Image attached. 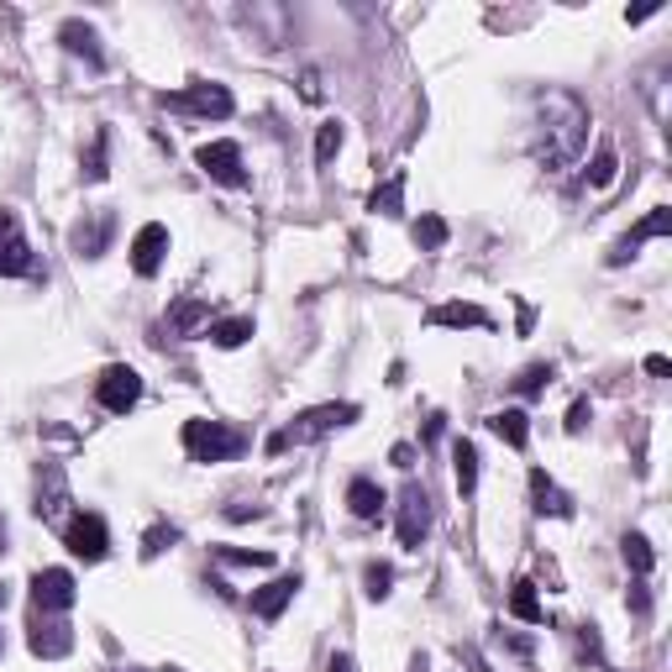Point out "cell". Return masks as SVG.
Segmentation results:
<instances>
[{
    "label": "cell",
    "instance_id": "obj_2",
    "mask_svg": "<svg viewBox=\"0 0 672 672\" xmlns=\"http://www.w3.org/2000/svg\"><path fill=\"white\" fill-rule=\"evenodd\" d=\"M357 415H363V410L352 405V400H331V405L300 410L284 431H273V437H268V452H290V447H305V441H321V437H331V431L352 426Z\"/></svg>",
    "mask_w": 672,
    "mask_h": 672
},
{
    "label": "cell",
    "instance_id": "obj_12",
    "mask_svg": "<svg viewBox=\"0 0 672 672\" xmlns=\"http://www.w3.org/2000/svg\"><path fill=\"white\" fill-rule=\"evenodd\" d=\"M111 236H117V216H111V210H95V216H85V221H74L69 247H74V258H106Z\"/></svg>",
    "mask_w": 672,
    "mask_h": 672
},
{
    "label": "cell",
    "instance_id": "obj_37",
    "mask_svg": "<svg viewBox=\"0 0 672 672\" xmlns=\"http://www.w3.org/2000/svg\"><path fill=\"white\" fill-rule=\"evenodd\" d=\"M625 604H631L636 614L651 610V599H646V578H636V584H631V599H625Z\"/></svg>",
    "mask_w": 672,
    "mask_h": 672
},
{
    "label": "cell",
    "instance_id": "obj_25",
    "mask_svg": "<svg viewBox=\"0 0 672 672\" xmlns=\"http://www.w3.org/2000/svg\"><path fill=\"white\" fill-rule=\"evenodd\" d=\"M452 478H457V494L478 489V447L473 441H452Z\"/></svg>",
    "mask_w": 672,
    "mask_h": 672
},
{
    "label": "cell",
    "instance_id": "obj_7",
    "mask_svg": "<svg viewBox=\"0 0 672 672\" xmlns=\"http://www.w3.org/2000/svg\"><path fill=\"white\" fill-rule=\"evenodd\" d=\"M27 646H32V657H42V662H59V657H69V651H74V631H69V620H63V614L32 610Z\"/></svg>",
    "mask_w": 672,
    "mask_h": 672
},
{
    "label": "cell",
    "instance_id": "obj_41",
    "mask_svg": "<svg viewBox=\"0 0 672 672\" xmlns=\"http://www.w3.org/2000/svg\"><path fill=\"white\" fill-rule=\"evenodd\" d=\"M5 236H16V216H11V210H0V242H5Z\"/></svg>",
    "mask_w": 672,
    "mask_h": 672
},
{
    "label": "cell",
    "instance_id": "obj_43",
    "mask_svg": "<svg viewBox=\"0 0 672 672\" xmlns=\"http://www.w3.org/2000/svg\"><path fill=\"white\" fill-rule=\"evenodd\" d=\"M0 610H5V588H0Z\"/></svg>",
    "mask_w": 672,
    "mask_h": 672
},
{
    "label": "cell",
    "instance_id": "obj_22",
    "mask_svg": "<svg viewBox=\"0 0 672 672\" xmlns=\"http://www.w3.org/2000/svg\"><path fill=\"white\" fill-rule=\"evenodd\" d=\"M368 210H374V216H389V221H400V216H405V174L383 179L379 190L368 195Z\"/></svg>",
    "mask_w": 672,
    "mask_h": 672
},
{
    "label": "cell",
    "instance_id": "obj_17",
    "mask_svg": "<svg viewBox=\"0 0 672 672\" xmlns=\"http://www.w3.org/2000/svg\"><path fill=\"white\" fill-rule=\"evenodd\" d=\"M59 42H63V53H74V59H85L89 69H106V53H100V37H95V27H89V22H63V27H59Z\"/></svg>",
    "mask_w": 672,
    "mask_h": 672
},
{
    "label": "cell",
    "instance_id": "obj_28",
    "mask_svg": "<svg viewBox=\"0 0 672 672\" xmlns=\"http://www.w3.org/2000/svg\"><path fill=\"white\" fill-rule=\"evenodd\" d=\"M614 174H620V158H614V147H610V143H599L594 163H588V190H610Z\"/></svg>",
    "mask_w": 672,
    "mask_h": 672
},
{
    "label": "cell",
    "instance_id": "obj_6",
    "mask_svg": "<svg viewBox=\"0 0 672 672\" xmlns=\"http://www.w3.org/2000/svg\"><path fill=\"white\" fill-rule=\"evenodd\" d=\"M95 400H100V410H111V415L137 410V400H143V374L126 368V363H111V368L95 379Z\"/></svg>",
    "mask_w": 672,
    "mask_h": 672
},
{
    "label": "cell",
    "instance_id": "obj_27",
    "mask_svg": "<svg viewBox=\"0 0 672 672\" xmlns=\"http://www.w3.org/2000/svg\"><path fill=\"white\" fill-rule=\"evenodd\" d=\"M620 552H625V567H631L636 578H646V573L657 567V557H651V541H646L642 530H631V536L620 541Z\"/></svg>",
    "mask_w": 672,
    "mask_h": 672
},
{
    "label": "cell",
    "instance_id": "obj_39",
    "mask_svg": "<svg viewBox=\"0 0 672 672\" xmlns=\"http://www.w3.org/2000/svg\"><path fill=\"white\" fill-rule=\"evenodd\" d=\"M326 672H357V662H352L347 651H337V657H331V662H326Z\"/></svg>",
    "mask_w": 672,
    "mask_h": 672
},
{
    "label": "cell",
    "instance_id": "obj_35",
    "mask_svg": "<svg viewBox=\"0 0 672 672\" xmlns=\"http://www.w3.org/2000/svg\"><path fill=\"white\" fill-rule=\"evenodd\" d=\"M221 562H232V567H268L273 557H268V552H236V547H221Z\"/></svg>",
    "mask_w": 672,
    "mask_h": 672
},
{
    "label": "cell",
    "instance_id": "obj_44",
    "mask_svg": "<svg viewBox=\"0 0 672 672\" xmlns=\"http://www.w3.org/2000/svg\"><path fill=\"white\" fill-rule=\"evenodd\" d=\"M415 672H426V662H415Z\"/></svg>",
    "mask_w": 672,
    "mask_h": 672
},
{
    "label": "cell",
    "instance_id": "obj_10",
    "mask_svg": "<svg viewBox=\"0 0 672 672\" xmlns=\"http://www.w3.org/2000/svg\"><path fill=\"white\" fill-rule=\"evenodd\" d=\"M74 599H80V588H74V573H69V567H42V573H32V610L63 614Z\"/></svg>",
    "mask_w": 672,
    "mask_h": 672
},
{
    "label": "cell",
    "instance_id": "obj_34",
    "mask_svg": "<svg viewBox=\"0 0 672 672\" xmlns=\"http://www.w3.org/2000/svg\"><path fill=\"white\" fill-rule=\"evenodd\" d=\"M174 541H179V526H152V530H147V536H143V557L169 552Z\"/></svg>",
    "mask_w": 672,
    "mask_h": 672
},
{
    "label": "cell",
    "instance_id": "obj_23",
    "mask_svg": "<svg viewBox=\"0 0 672 672\" xmlns=\"http://www.w3.org/2000/svg\"><path fill=\"white\" fill-rule=\"evenodd\" d=\"M253 331H258V326H253V316H232V321H210V326H205V342H210V347H221V352H232V347H242Z\"/></svg>",
    "mask_w": 672,
    "mask_h": 672
},
{
    "label": "cell",
    "instance_id": "obj_40",
    "mask_svg": "<svg viewBox=\"0 0 672 672\" xmlns=\"http://www.w3.org/2000/svg\"><path fill=\"white\" fill-rule=\"evenodd\" d=\"M646 374H657V379H668V374H672V363H668V357H646Z\"/></svg>",
    "mask_w": 672,
    "mask_h": 672
},
{
    "label": "cell",
    "instance_id": "obj_8",
    "mask_svg": "<svg viewBox=\"0 0 672 672\" xmlns=\"http://www.w3.org/2000/svg\"><path fill=\"white\" fill-rule=\"evenodd\" d=\"M195 163H200L205 179H216V184H227V190H242L247 184V163H242V147L236 143H205L200 152H195Z\"/></svg>",
    "mask_w": 672,
    "mask_h": 672
},
{
    "label": "cell",
    "instance_id": "obj_11",
    "mask_svg": "<svg viewBox=\"0 0 672 672\" xmlns=\"http://www.w3.org/2000/svg\"><path fill=\"white\" fill-rule=\"evenodd\" d=\"M431 536V494L420 489V484H405L400 489V547H420Z\"/></svg>",
    "mask_w": 672,
    "mask_h": 672
},
{
    "label": "cell",
    "instance_id": "obj_5",
    "mask_svg": "<svg viewBox=\"0 0 672 672\" xmlns=\"http://www.w3.org/2000/svg\"><path fill=\"white\" fill-rule=\"evenodd\" d=\"M63 547H69L74 557H85V562H106V552H111V530H106V521H100L95 510H80V515L63 521Z\"/></svg>",
    "mask_w": 672,
    "mask_h": 672
},
{
    "label": "cell",
    "instance_id": "obj_30",
    "mask_svg": "<svg viewBox=\"0 0 672 672\" xmlns=\"http://www.w3.org/2000/svg\"><path fill=\"white\" fill-rule=\"evenodd\" d=\"M410 236H415V247L437 253V247H447V221H441V216H420V221L410 227Z\"/></svg>",
    "mask_w": 672,
    "mask_h": 672
},
{
    "label": "cell",
    "instance_id": "obj_38",
    "mask_svg": "<svg viewBox=\"0 0 672 672\" xmlns=\"http://www.w3.org/2000/svg\"><path fill=\"white\" fill-rule=\"evenodd\" d=\"M300 85H305V100H321V74H316V69H310Z\"/></svg>",
    "mask_w": 672,
    "mask_h": 672
},
{
    "label": "cell",
    "instance_id": "obj_42",
    "mask_svg": "<svg viewBox=\"0 0 672 672\" xmlns=\"http://www.w3.org/2000/svg\"><path fill=\"white\" fill-rule=\"evenodd\" d=\"M0 552H5V521H0Z\"/></svg>",
    "mask_w": 672,
    "mask_h": 672
},
{
    "label": "cell",
    "instance_id": "obj_32",
    "mask_svg": "<svg viewBox=\"0 0 672 672\" xmlns=\"http://www.w3.org/2000/svg\"><path fill=\"white\" fill-rule=\"evenodd\" d=\"M342 152V121H321V132H316V163H331Z\"/></svg>",
    "mask_w": 672,
    "mask_h": 672
},
{
    "label": "cell",
    "instance_id": "obj_19",
    "mask_svg": "<svg viewBox=\"0 0 672 672\" xmlns=\"http://www.w3.org/2000/svg\"><path fill=\"white\" fill-rule=\"evenodd\" d=\"M489 431H494L504 447L526 452V441H530V415H526V410H494V415H489Z\"/></svg>",
    "mask_w": 672,
    "mask_h": 672
},
{
    "label": "cell",
    "instance_id": "obj_3",
    "mask_svg": "<svg viewBox=\"0 0 672 672\" xmlns=\"http://www.w3.org/2000/svg\"><path fill=\"white\" fill-rule=\"evenodd\" d=\"M184 452H190V463H232L247 452V431H236L227 420H184Z\"/></svg>",
    "mask_w": 672,
    "mask_h": 672
},
{
    "label": "cell",
    "instance_id": "obj_20",
    "mask_svg": "<svg viewBox=\"0 0 672 672\" xmlns=\"http://www.w3.org/2000/svg\"><path fill=\"white\" fill-rule=\"evenodd\" d=\"M347 504H352V515H357V521H379L383 504H389V494H383L374 478H352V484H347Z\"/></svg>",
    "mask_w": 672,
    "mask_h": 672
},
{
    "label": "cell",
    "instance_id": "obj_18",
    "mask_svg": "<svg viewBox=\"0 0 672 672\" xmlns=\"http://www.w3.org/2000/svg\"><path fill=\"white\" fill-rule=\"evenodd\" d=\"M426 321L452 326V331H478V326H489V310H484V305H468V300H452V305H437Z\"/></svg>",
    "mask_w": 672,
    "mask_h": 672
},
{
    "label": "cell",
    "instance_id": "obj_26",
    "mask_svg": "<svg viewBox=\"0 0 672 672\" xmlns=\"http://www.w3.org/2000/svg\"><path fill=\"white\" fill-rule=\"evenodd\" d=\"M22 273H32V247H27V236L16 232L0 242V279H22Z\"/></svg>",
    "mask_w": 672,
    "mask_h": 672
},
{
    "label": "cell",
    "instance_id": "obj_33",
    "mask_svg": "<svg viewBox=\"0 0 672 672\" xmlns=\"http://www.w3.org/2000/svg\"><path fill=\"white\" fill-rule=\"evenodd\" d=\"M552 379H557V374H552V363H530L526 374L515 379V389H521V394H541V389H547Z\"/></svg>",
    "mask_w": 672,
    "mask_h": 672
},
{
    "label": "cell",
    "instance_id": "obj_1",
    "mask_svg": "<svg viewBox=\"0 0 672 672\" xmlns=\"http://www.w3.org/2000/svg\"><path fill=\"white\" fill-rule=\"evenodd\" d=\"M588 143V106L567 89H547L536 100V158L541 169L562 174L567 163H578V152Z\"/></svg>",
    "mask_w": 672,
    "mask_h": 672
},
{
    "label": "cell",
    "instance_id": "obj_13",
    "mask_svg": "<svg viewBox=\"0 0 672 672\" xmlns=\"http://www.w3.org/2000/svg\"><path fill=\"white\" fill-rule=\"evenodd\" d=\"M37 521H48V526H59L63 515H69V478H63L59 463H42L37 473Z\"/></svg>",
    "mask_w": 672,
    "mask_h": 672
},
{
    "label": "cell",
    "instance_id": "obj_29",
    "mask_svg": "<svg viewBox=\"0 0 672 672\" xmlns=\"http://www.w3.org/2000/svg\"><path fill=\"white\" fill-rule=\"evenodd\" d=\"M363 594H368L374 604H383V599L394 594V567H389V562H368V567H363Z\"/></svg>",
    "mask_w": 672,
    "mask_h": 672
},
{
    "label": "cell",
    "instance_id": "obj_15",
    "mask_svg": "<svg viewBox=\"0 0 672 672\" xmlns=\"http://www.w3.org/2000/svg\"><path fill=\"white\" fill-rule=\"evenodd\" d=\"M294 594H300V573H279L273 584L253 588V599H247V604H253V614H258V620H279V614L290 610Z\"/></svg>",
    "mask_w": 672,
    "mask_h": 672
},
{
    "label": "cell",
    "instance_id": "obj_31",
    "mask_svg": "<svg viewBox=\"0 0 672 672\" xmlns=\"http://www.w3.org/2000/svg\"><path fill=\"white\" fill-rule=\"evenodd\" d=\"M106 147H111V132H95V143H89V152H85V179L89 184H100V179L111 174V169H106Z\"/></svg>",
    "mask_w": 672,
    "mask_h": 672
},
{
    "label": "cell",
    "instance_id": "obj_4",
    "mask_svg": "<svg viewBox=\"0 0 672 672\" xmlns=\"http://www.w3.org/2000/svg\"><path fill=\"white\" fill-rule=\"evenodd\" d=\"M169 111H190V117H205V121H227L236 111L232 89L216 85V80H195L190 89H179V95H158Z\"/></svg>",
    "mask_w": 672,
    "mask_h": 672
},
{
    "label": "cell",
    "instance_id": "obj_9",
    "mask_svg": "<svg viewBox=\"0 0 672 672\" xmlns=\"http://www.w3.org/2000/svg\"><path fill=\"white\" fill-rule=\"evenodd\" d=\"M668 232H672V210H668V205H657V210H646V221H636L631 232L614 242L604 264H610V268H625V264H631V258H636V253L646 247V242H657V236H668Z\"/></svg>",
    "mask_w": 672,
    "mask_h": 672
},
{
    "label": "cell",
    "instance_id": "obj_21",
    "mask_svg": "<svg viewBox=\"0 0 672 672\" xmlns=\"http://www.w3.org/2000/svg\"><path fill=\"white\" fill-rule=\"evenodd\" d=\"M163 326H169L174 337H195L200 326H210V305H205V300H179V305H169Z\"/></svg>",
    "mask_w": 672,
    "mask_h": 672
},
{
    "label": "cell",
    "instance_id": "obj_16",
    "mask_svg": "<svg viewBox=\"0 0 672 672\" xmlns=\"http://www.w3.org/2000/svg\"><path fill=\"white\" fill-rule=\"evenodd\" d=\"M530 504H536V515H552V521H573V499L557 489L552 478L541 468H530Z\"/></svg>",
    "mask_w": 672,
    "mask_h": 672
},
{
    "label": "cell",
    "instance_id": "obj_24",
    "mask_svg": "<svg viewBox=\"0 0 672 672\" xmlns=\"http://www.w3.org/2000/svg\"><path fill=\"white\" fill-rule=\"evenodd\" d=\"M510 614L526 620V625H547V604L536 599V584H530V578H521V584L510 588Z\"/></svg>",
    "mask_w": 672,
    "mask_h": 672
},
{
    "label": "cell",
    "instance_id": "obj_14",
    "mask_svg": "<svg viewBox=\"0 0 672 672\" xmlns=\"http://www.w3.org/2000/svg\"><path fill=\"white\" fill-rule=\"evenodd\" d=\"M163 258H169V227H158V221L137 227V236H132V268L143 279H152L163 268Z\"/></svg>",
    "mask_w": 672,
    "mask_h": 672
},
{
    "label": "cell",
    "instance_id": "obj_45",
    "mask_svg": "<svg viewBox=\"0 0 672 672\" xmlns=\"http://www.w3.org/2000/svg\"><path fill=\"white\" fill-rule=\"evenodd\" d=\"M0 651H5V642H0Z\"/></svg>",
    "mask_w": 672,
    "mask_h": 672
},
{
    "label": "cell",
    "instance_id": "obj_36",
    "mask_svg": "<svg viewBox=\"0 0 672 672\" xmlns=\"http://www.w3.org/2000/svg\"><path fill=\"white\" fill-rule=\"evenodd\" d=\"M588 420H594V405H588V400H578V405L567 410V431H584Z\"/></svg>",
    "mask_w": 672,
    "mask_h": 672
}]
</instances>
